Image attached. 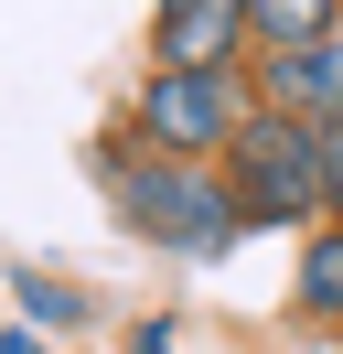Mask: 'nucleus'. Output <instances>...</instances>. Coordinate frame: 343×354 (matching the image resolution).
Returning <instances> with one entry per match:
<instances>
[{
  "label": "nucleus",
  "mask_w": 343,
  "mask_h": 354,
  "mask_svg": "<svg viewBox=\"0 0 343 354\" xmlns=\"http://www.w3.org/2000/svg\"><path fill=\"white\" fill-rule=\"evenodd\" d=\"M225 194H236V225H322V140L311 118H268L257 108L225 151Z\"/></svg>",
  "instance_id": "f03ea898"
},
{
  "label": "nucleus",
  "mask_w": 343,
  "mask_h": 354,
  "mask_svg": "<svg viewBox=\"0 0 343 354\" xmlns=\"http://www.w3.org/2000/svg\"><path fill=\"white\" fill-rule=\"evenodd\" d=\"M107 194H118L129 236L150 247H183V258H214L236 236V194L193 161H150V151H107Z\"/></svg>",
  "instance_id": "f257e3e1"
},
{
  "label": "nucleus",
  "mask_w": 343,
  "mask_h": 354,
  "mask_svg": "<svg viewBox=\"0 0 343 354\" xmlns=\"http://www.w3.org/2000/svg\"><path fill=\"white\" fill-rule=\"evenodd\" d=\"M0 354H33V344H0Z\"/></svg>",
  "instance_id": "1a4fd4ad"
},
{
  "label": "nucleus",
  "mask_w": 343,
  "mask_h": 354,
  "mask_svg": "<svg viewBox=\"0 0 343 354\" xmlns=\"http://www.w3.org/2000/svg\"><path fill=\"white\" fill-rule=\"evenodd\" d=\"M300 311L343 322V225H311V247H300Z\"/></svg>",
  "instance_id": "0eeeda50"
},
{
  "label": "nucleus",
  "mask_w": 343,
  "mask_h": 354,
  "mask_svg": "<svg viewBox=\"0 0 343 354\" xmlns=\"http://www.w3.org/2000/svg\"><path fill=\"white\" fill-rule=\"evenodd\" d=\"M343 32V0H247V44L257 54H311Z\"/></svg>",
  "instance_id": "423d86ee"
},
{
  "label": "nucleus",
  "mask_w": 343,
  "mask_h": 354,
  "mask_svg": "<svg viewBox=\"0 0 343 354\" xmlns=\"http://www.w3.org/2000/svg\"><path fill=\"white\" fill-rule=\"evenodd\" d=\"M257 86H268V108L279 118H343V32L333 44H311V54H268V75H257Z\"/></svg>",
  "instance_id": "39448f33"
},
{
  "label": "nucleus",
  "mask_w": 343,
  "mask_h": 354,
  "mask_svg": "<svg viewBox=\"0 0 343 354\" xmlns=\"http://www.w3.org/2000/svg\"><path fill=\"white\" fill-rule=\"evenodd\" d=\"M161 75H225V54L247 44V0H161Z\"/></svg>",
  "instance_id": "20e7f679"
},
{
  "label": "nucleus",
  "mask_w": 343,
  "mask_h": 354,
  "mask_svg": "<svg viewBox=\"0 0 343 354\" xmlns=\"http://www.w3.org/2000/svg\"><path fill=\"white\" fill-rule=\"evenodd\" d=\"M129 118H140V151H150V161H193V172H214L257 108L236 97V75H150Z\"/></svg>",
  "instance_id": "7ed1b4c3"
},
{
  "label": "nucleus",
  "mask_w": 343,
  "mask_h": 354,
  "mask_svg": "<svg viewBox=\"0 0 343 354\" xmlns=\"http://www.w3.org/2000/svg\"><path fill=\"white\" fill-rule=\"evenodd\" d=\"M322 225H343V118H322Z\"/></svg>",
  "instance_id": "6e6552de"
}]
</instances>
